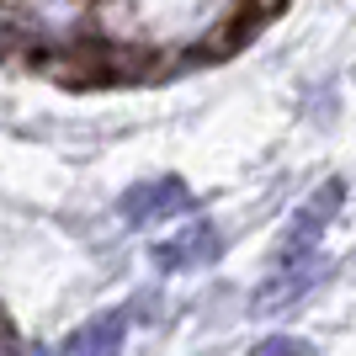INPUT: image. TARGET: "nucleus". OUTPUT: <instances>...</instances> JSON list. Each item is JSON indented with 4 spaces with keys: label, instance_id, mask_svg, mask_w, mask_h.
I'll use <instances>...</instances> for the list:
<instances>
[{
    "label": "nucleus",
    "instance_id": "obj_1",
    "mask_svg": "<svg viewBox=\"0 0 356 356\" xmlns=\"http://www.w3.org/2000/svg\"><path fill=\"white\" fill-rule=\"evenodd\" d=\"M192 208V186L181 176H149V181H134L128 192L118 197V218L128 229H149V223H165L176 213Z\"/></svg>",
    "mask_w": 356,
    "mask_h": 356
},
{
    "label": "nucleus",
    "instance_id": "obj_2",
    "mask_svg": "<svg viewBox=\"0 0 356 356\" xmlns=\"http://www.w3.org/2000/svg\"><path fill=\"white\" fill-rule=\"evenodd\" d=\"M325 277H330V255H314V250H309V255H293V261H277V277L255 287L250 309H255V314L293 309L298 298H309Z\"/></svg>",
    "mask_w": 356,
    "mask_h": 356
},
{
    "label": "nucleus",
    "instance_id": "obj_3",
    "mask_svg": "<svg viewBox=\"0 0 356 356\" xmlns=\"http://www.w3.org/2000/svg\"><path fill=\"white\" fill-rule=\"evenodd\" d=\"M346 202V186L341 181H325L319 192L303 202V208L293 213V223L282 229V239H277V261H293V255H309L319 239H325V229L335 223V213H341Z\"/></svg>",
    "mask_w": 356,
    "mask_h": 356
},
{
    "label": "nucleus",
    "instance_id": "obj_4",
    "mask_svg": "<svg viewBox=\"0 0 356 356\" xmlns=\"http://www.w3.org/2000/svg\"><path fill=\"white\" fill-rule=\"evenodd\" d=\"M223 255V229L213 218H192L181 234L160 239L154 250H149V261H154V271H202L213 266Z\"/></svg>",
    "mask_w": 356,
    "mask_h": 356
},
{
    "label": "nucleus",
    "instance_id": "obj_5",
    "mask_svg": "<svg viewBox=\"0 0 356 356\" xmlns=\"http://www.w3.org/2000/svg\"><path fill=\"white\" fill-rule=\"evenodd\" d=\"M122 341H128V309L96 314L64 341L59 356H122Z\"/></svg>",
    "mask_w": 356,
    "mask_h": 356
},
{
    "label": "nucleus",
    "instance_id": "obj_6",
    "mask_svg": "<svg viewBox=\"0 0 356 356\" xmlns=\"http://www.w3.org/2000/svg\"><path fill=\"white\" fill-rule=\"evenodd\" d=\"M255 356H309V341H293V335H277V341H261Z\"/></svg>",
    "mask_w": 356,
    "mask_h": 356
}]
</instances>
